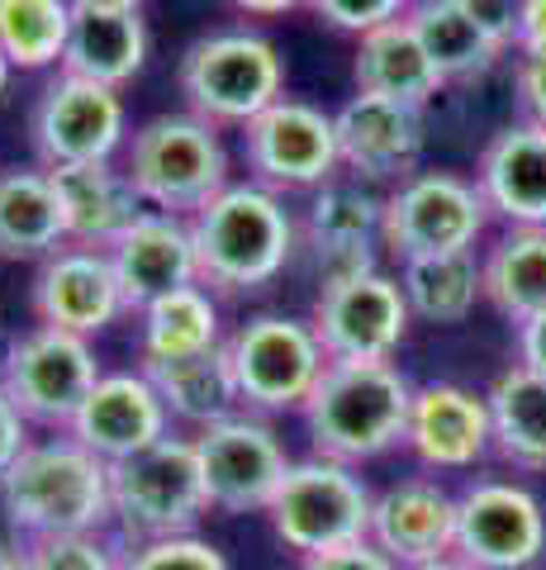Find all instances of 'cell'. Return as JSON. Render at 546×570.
<instances>
[{"mask_svg": "<svg viewBox=\"0 0 546 570\" xmlns=\"http://www.w3.org/2000/svg\"><path fill=\"white\" fill-rule=\"evenodd\" d=\"M295 570H399V566L371 538H361V542H347L332 551H314V557L295 561Z\"/></svg>", "mask_w": 546, "mask_h": 570, "instance_id": "38", "label": "cell"}, {"mask_svg": "<svg viewBox=\"0 0 546 570\" xmlns=\"http://www.w3.org/2000/svg\"><path fill=\"white\" fill-rule=\"evenodd\" d=\"M224 347H228V362H234L242 409L267 419L299 414L328 366V352L309 318L276 314V309L242 318L228 333Z\"/></svg>", "mask_w": 546, "mask_h": 570, "instance_id": "9", "label": "cell"}, {"mask_svg": "<svg viewBox=\"0 0 546 570\" xmlns=\"http://www.w3.org/2000/svg\"><path fill=\"white\" fill-rule=\"evenodd\" d=\"M351 86L366 96H390V100L423 105V110H428V100L437 91H447L443 71L433 67L428 48H423V39L409 24V14L361 33L357 48H351Z\"/></svg>", "mask_w": 546, "mask_h": 570, "instance_id": "26", "label": "cell"}, {"mask_svg": "<svg viewBox=\"0 0 546 570\" xmlns=\"http://www.w3.org/2000/svg\"><path fill=\"white\" fill-rule=\"evenodd\" d=\"M399 570H475V566H466L456 551H447V557H433V561H418V566H399Z\"/></svg>", "mask_w": 546, "mask_h": 570, "instance_id": "46", "label": "cell"}, {"mask_svg": "<svg viewBox=\"0 0 546 570\" xmlns=\"http://www.w3.org/2000/svg\"><path fill=\"white\" fill-rule=\"evenodd\" d=\"M72 33V0H0V48L14 71L62 67Z\"/></svg>", "mask_w": 546, "mask_h": 570, "instance_id": "34", "label": "cell"}, {"mask_svg": "<svg viewBox=\"0 0 546 570\" xmlns=\"http://www.w3.org/2000/svg\"><path fill=\"white\" fill-rule=\"evenodd\" d=\"M119 285H125L129 314H138L152 299H162L181 285H200V257H196V238H190V219L186 214H162V209H143L138 219L115 238L110 247Z\"/></svg>", "mask_w": 546, "mask_h": 570, "instance_id": "24", "label": "cell"}, {"mask_svg": "<svg viewBox=\"0 0 546 570\" xmlns=\"http://www.w3.org/2000/svg\"><path fill=\"white\" fill-rule=\"evenodd\" d=\"M0 513L14 542L110 528V461L72 433L33 438L0 475Z\"/></svg>", "mask_w": 546, "mask_h": 570, "instance_id": "2", "label": "cell"}, {"mask_svg": "<svg viewBox=\"0 0 546 570\" xmlns=\"http://www.w3.org/2000/svg\"><path fill=\"white\" fill-rule=\"evenodd\" d=\"M414 0H309V14H319L328 29L351 33V39H361V33H371L390 20H404Z\"/></svg>", "mask_w": 546, "mask_h": 570, "instance_id": "37", "label": "cell"}, {"mask_svg": "<svg viewBox=\"0 0 546 570\" xmlns=\"http://www.w3.org/2000/svg\"><path fill=\"white\" fill-rule=\"evenodd\" d=\"M33 442V423L14 409V400L6 395V385H0V475L14 466V456Z\"/></svg>", "mask_w": 546, "mask_h": 570, "instance_id": "41", "label": "cell"}, {"mask_svg": "<svg viewBox=\"0 0 546 570\" xmlns=\"http://www.w3.org/2000/svg\"><path fill=\"white\" fill-rule=\"evenodd\" d=\"M380 224L385 186L338 171L319 190H309V205L299 214V247L319 266V281L351 276L366 266H380Z\"/></svg>", "mask_w": 546, "mask_h": 570, "instance_id": "18", "label": "cell"}, {"mask_svg": "<svg viewBox=\"0 0 546 570\" xmlns=\"http://www.w3.org/2000/svg\"><path fill=\"white\" fill-rule=\"evenodd\" d=\"M414 385L399 362H328L314 395L299 409L309 448L319 456L366 466L404 448Z\"/></svg>", "mask_w": 546, "mask_h": 570, "instance_id": "3", "label": "cell"}, {"mask_svg": "<svg viewBox=\"0 0 546 570\" xmlns=\"http://www.w3.org/2000/svg\"><path fill=\"white\" fill-rule=\"evenodd\" d=\"M514 91L523 119H533L546 129V58H518L514 67Z\"/></svg>", "mask_w": 546, "mask_h": 570, "instance_id": "40", "label": "cell"}, {"mask_svg": "<svg viewBox=\"0 0 546 570\" xmlns=\"http://www.w3.org/2000/svg\"><path fill=\"white\" fill-rule=\"evenodd\" d=\"M224 343V299L209 285H181L138 309V366L176 362V356H196Z\"/></svg>", "mask_w": 546, "mask_h": 570, "instance_id": "28", "label": "cell"}, {"mask_svg": "<svg viewBox=\"0 0 546 570\" xmlns=\"http://www.w3.org/2000/svg\"><path fill=\"white\" fill-rule=\"evenodd\" d=\"M495 214H489L475 176L447 167H418L385 190L380 253L395 266L433 253H470L480 247Z\"/></svg>", "mask_w": 546, "mask_h": 570, "instance_id": "8", "label": "cell"}, {"mask_svg": "<svg viewBox=\"0 0 546 570\" xmlns=\"http://www.w3.org/2000/svg\"><path fill=\"white\" fill-rule=\"evenodd\" d=\"M399 285L414 309V324L433 328H461L485 305V276H480V247L470 253H433L399 262Z\"/></svg>", "mask_w": 546, "mask_h": 570, "instance_id": "31", "label": "cell"}, {"mask_svg": "<svg viewBox=\"0 0 546 570\" xmlns=\"http://www.w3.org/2000/svg\"><path fill=\"white\" fill-rule=\"evenodd\" d=\"M332 124H338L343 171L361 176V181H376L390 190L395 181H404L409 171L423 167V148H428L423 105L351 91L332 110Z\"/></svg>", "mask_w": 546, "mask_h": 570, "instance_id": "19", "label": "cell"}, {"mask_svg": "<svg viewBox=\"0 0 546 570\" xmlns=\"http://www.w3.org/2000/svg\"><path fill=\"white\" fill-rule=\"evenodd\" d=\"M475 186L504 228H546V129L514 119L475 157Z\"/></svg>", "mask_w": 546, "mask_h": 570, "instance_id": "23", "label": "cell"}, {"mask_svg": "<svg viewBox=\"0 0 546 570\" xmlns=\"http://www.w3.org/2000/svg\"><path fill=\"white\" fill-rule=\"evenodd\" d=\"M0 570H24V542L0 538Z\"/></svg>", "mask_w": 546, "mask_h": 570, "instance_id": "45", "label": "cell"}, {"mask_svg": "<svg viewBox=\"0 0 546 570\" xmlns=\"http://www.w3.org/2000/svg\"><path fill=\"white\" fill-rule=\"evenodd\" d=\"M414 33L428 48L433 67L443 71V81H480L485 71H495L508 52L489 39V33L470 20V14L456 6V0H414L409 10Z\"/></svg>", "mask_w": 546, "mask_h": 570, "instance_id": "33", "label": "cell"}, {"mask_svg": "<svg viewBox=\"0 0 546 570\" xmlns=\"http://www.w3.org/2000/svg\"><path fill=\"white\" fill-rule=\"evenodd\" d=\"M495 456L518 475H546V376L508 362L485 390Z\"/></svg>", "mask_w": 546, "mask_h": 570, "instance_id": "27", "label": "cell"}, {"mask_svg": "<svg viewBox=\"0 0 546 570\" xmlns=\"http://www.w3.org/2000/svg\"><path fill=\"white\" fill-rule=\"evenodd\" d=\"M404 452L433 475H470L495 456V428H489L485 390L461 381H423L414 385Z\"/></svg>", "mask_w": 546, "mask_h": 570, "instance_id": "17", "label": "cell"}, {"mask_svg": "<svg viewBox=\"0 0 546 570\" xmlns=\"http://www.w3.org/2000/svg\"><path fill=\"white\" fill-rule=\"evenodd\" d=\"M514 362L546 376V309L527 314L523 324H514Z\"/></svg>", "mask_w": 546, "mask_h": 570, "instance_id": "42", "label": "cell"}, {"mask_svg": "<svg viewBox=\"0 0 546 570\" xmlns=\"http://www.w3.org/2000/svg\"><path fill=\"white\" fill-rule=\"evenodd\" d=\"M58 186L67 243L115 247V238L143 214V195L133 190L129 171L119 163H86V167H48Z\"/></svg>", "mask_w": 546, "mask_h": 570, "instance_id": "25", "label": "cell"}, {"mask_svg": "<svg viewBox=\"0 0 546 570\" xmlns=\"http://www.w3.org/2000/svg\"><path fill=\"white\" fill-rule=\"evenodd\" d=\"M67 433L81 448H91L100 461H125L152 448V442H162L171 433V414L148 371L129 366V371H105Z\"/></svg>", "mask_w": 546, "mask_h": 570, "instance_id": "20", "label": "cell"}, {"mask_svg": "<svg viewBox=\"0 0 546 570\" xmlns=\"http://www.w3.org/2000/svg\"><path fill=\"white\" fill-rule=\"evenodd\" d=\"M309 324L328 362H395L399 347L409 343L414 309L395 272L366 266V272L319 281Z\"/></svg>", "mask_w": 546, "mask_h": 570, "instance_id": "11", "label": "cell"}, {"mask_svg": "<svg viewBox=\"0 0 546 570\" xmlns=\"http://www.w3.org/2000/svg\"><path fill=\"white\" fill-rule=\"evenodd\" d=\"M129 105L125 91L100 81L58 71L29 115V142L39 167H86V163H119L129 142Z\"/></svg>", "mask_w": 546, "mask_h": 570, "instance_id": "14", "label": "cell"}, {"mask_svg": "<svg viewBox=\"0 0 546 570\" xmlns=\"http://www.w3.org/2000/svg\"><path fill=\"white\" fill-rule=\"evenodd\" d=\"M152 29L143 6L133 0H72V33L58 71L100 81V86H125L148 67Z\"/></svg>", "mask_w": 546, "mask_h": 570, "instance_id": "22", "label": "cell"}, {"mask_svg": "<svg viewBox=\"0 0 546 570\" xmlns=\"http://www.w3.org/2000/svg\"><path fill=\"white\" fill-rule=\"evenodd\" d=\"M157 395L167 400V414L171 423H186L190 433L219 423L228 414L242 409L238 395V376H234V362H228V347H209L196 356H176V362H152L143 366Z\"/></svg>", "mask_w": 546, "mask_h": 570, "instance_id": "30", "label": "cell"}, {"mask_svg": "<svg viewBox=\"0 0 546 570\" xmlns=\"http://www.w3.org/2000/svg\"><path fill=\"white\" fill-rule=\"evenodd\" d=\"M395 566H418L447 557L456 547V490L443 475H399L376 490L371 532H366Z\"/></svg>", "mask_w": 546, "mask_h": 570, "instance_id": "21", "label": "cell"}, {"mask_svg": "<svg viewBox=\"0 0 546 570\" xmlns=\"http://www.w3.org/2000/svg\"><path fill=\"white\" fill-rule=\"evenodd\" d=\"M190 238L200 257V285L219 299H234L286 276L299 253V214L286 205V195L242 176L190 214Z\"/></svg>", "mask_w": 546, "mask_h": 570, "instance_id": "1", "label": "cell"}, {"mask_svg": "<svg viewBox=\"0 0 546 570\" xmlns=\"http://www.w3.org/2000/svg\"><path fill=\"white\" fill-rule=\"evenodd\" d=\"M62 243L67 224L48 167L0 171V262H43Z\"/></svg>", "mask_w": 546, "mask_h": 570, "instance_id": "29", "label": "cell"}, {"mask_svg": "<svg viewBox=\"0 0 546 570\" xmlns=\"http://www.w3.org/2000/svg\"><path fill=\"white\" fill-rule=\"evenodd\" d=\"M125 570H234L224 551L200 538V532H181V538H157L129 547Z\"/></svg>", "mask_w": 546, "mask_h": 570, "instance_id": "36", "label": "cell"}, {"mask_svg": "<svg viewBox=\"0 0 546 570\" xmlns=\"http://www.w3.org/2000/svg\"><path fill=\"white\" fill-rule=\"evenodd\" d=\"M456 557L475 570H537L546 561V504L518 475H470L456 490Z\"/></svg>", "mask_w": 546, "mask_h": 570, "instance_id": "13", "label": "cell"}, {"mask_svg": "<svg viewBox=\"0 0 546 570\" xmlns=\"http://www.w3.org/2000/svg\"><path fill=\"white\" fill-rule=\"evenodd\" d=\"M209 513L196 438L167 433L162 442L110 461V528L129 547L200 532Z\"/></svg>", "mask_w": 546, "mask_h": 570, "instance_id": "6", "label": "cell"}, {"mask_svg": "<svg viewBox=\"0 0 546 570\" xmlns=\"http://www.w3.org/2000/svg\"><path fill=\"white\" fill-rule=\"evenodd\" d=\"M485 305L508 324L546 309V228H504L480 247Z\"/></svg>", "mask_w": 546, "mask_h": 570, "instance_id": "32", "label": "cell"}, {"mask_svg": "<svg viewBox=\"0 0 546 570\" xmlns=\"http://www.w3.org/2000/svg\"><path fill=\"white\" fill-rule=\"evenodd\" d=\"M29 305L39 324L81 337L115 328L129 314L110 247H86V243H62L58 253L39 262L29 285Z\"/></svg>", "mask_w": 546, "mask_h": 570, "instance_id": "16", "label": "cell"}, {"mask_svg": "<svg viewBox=\"0 0 546 570\" xmlns=\"http://www.w3.org/2000/svg\"><path fill=\"white\" fill-rule=\"evenodd\" d=\"M475 24H480L489 39H495L504 52H514L518 43V20H523V0H456Z\"/></svg>", "mask_w": 546, "mask_h": 570, "instance_id": "39", "label": "cell"}, {"mask_svg": "<svg viewBox=\"0 0 546 570\" xmlns=\"http://www.w3.org/2000/svg\"><path fill=\"white\" fill-rule=\"evenodd\" d=\"M514 58H546V0H523Z\"/></svg>", "mask_w": 546, "mask_h": 570, "instance_id": "43", "label": "cell"}, {"mask_svg": "<svg viewBox=\"0 0 546 570\" xmlns=\"http://www.w3.org/2000/svg\"><path fill=\"white\" fill-rule=\"evenodd\" d=\"M176 91L215 129H242L286 96V58L271 33L252 24L209 29L176 62Z\"/></svg>", "mask_w": 546, "mask_h": 570, "instance_id": "5", "label": "cell"}, {"mask_svg": "<svg viewBox=\"0 0 546 570\" xmlns=\"http://www.w3.org/2000/svg\"><path fill=\"white\" fill-rule=\"evenodd\" d=\"M371 504H376V490L366 485L361 466L309 452L290 461V471L276 485L261 519L271 523L276 542L295 561H305L314 551L361 542L371 532Z\"/></svg>", "mask_w": 546, "mask_h": 570, "instance_id": "7", "label": "cell"}, {"mask_svg": "<svg viewBox=\"0 0 546 570\" xmlns=\"http://www.w3.org/2000/svg\"><path fill=\"white\" fill-rule=\"evenodd\" d=\"M133 6H143V0H133Z\"/></svg>", "mask_w": 546, "mask_h": 570, "instance_id": "48", "label": "cell"}, {"mask_svg": "<svg viewBox=\"0 0 546 570\" xmlns=\"http://www.w3.org/2000/svg\"><path fill=\"white\" fill-rule=\"evenodd\" d=\"M105 376L91 337L62 333L48 324H33L20 333L0 356V385L14 400V409L43 433H67L77 409Z\"/></svg>", "mask_w": 546, "mask_h": 570, "instance_id": "10", "label": "cell"}, {"mask_svg": "<svg viewBox=\"0 0 546 570\" xmlns=\"http://www.w3.org/2000/svg\"><path fill=\"white\" fill-rule=\"evenodd\" d=\"M242 20H280L290 10H309V0H228Z\"/></svg>", "mask_w": 546, "mask_h": 570, "instance_id": "44", "label": "cell"}, {"mask_svg": "<svg viewBox=\"0 0 546 570\" xmlns=\"http://www.w3.org/2000/svg\"><path fill=\"white\" fill-rule=\"evenodd\" d=\"M190 438H196L209 513H224V519H238V513H267L276 485L286 480L290 461H295L267 414L238 409V414L209 423Z\"/></svg>", "mask_w": 546, "mask_h": 570, "instance_id": "15", "label": "cell"}, {"mask_svg": "<svg viewBox=\"0 0 546 570\" xmlns=\"http://www.w3.org/2000/svg\"><path fill=\"white\" fill-rule=\"evenodd\" d=\"M129 542L115 528L58 532V538L24 542V570H125Z\"/></svg>", "mask_w": 546, "mask_h": 570, "instance_id": "35", "label": "cell"}, {"mask_svg": "<svg viewBox=\"0 0 546 570\" xmlns=\"http://www.w3.org/2000/svg\"><path fill=\"white\" fill-rule=\"evenodd\" d=\"M238 153L252 181L276 195H309L343 171L332 110L299 96H280L238 129Z\"/></svg>", "mask_w": 546, "mask_h": 570, "instance_id": "12", "label": "cell"}, {"mask_svg": "<svg viewBox=\"0 0 546 570\" xmlns=\"http://www.w3.org/2000/svg\"><path fill=\"white\" fill-rule=\"evenodd\" d=\"M119 167L129 171L148 209L186 214V219L234 181V157H228L224 129L190 110H162L133 124Z\"/></svg>", "mask_w": 546, "mask_h": 570, "instance_id": "4", "label": "cell"}, {"mask_svg": "<svg viewBox=\"0 0 546 570\" xmlns=\"http://www.w3.org/2000/svg\"><path fill=\"white\" fill-rule=\"evenodd\" d=\"M10 77H14V67H10V58H6V48H0V96H6Z\"/></svg>", "mask_w": 546, "mask_h": 570, "instance_id": "47", "label": "cell"}]
</instances>
